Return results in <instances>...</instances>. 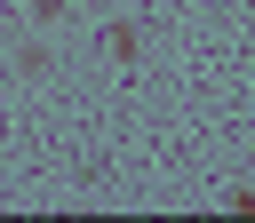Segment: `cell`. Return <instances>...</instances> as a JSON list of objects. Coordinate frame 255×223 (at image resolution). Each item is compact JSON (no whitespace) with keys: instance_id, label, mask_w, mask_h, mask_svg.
<instances>
[{"instance_id":"6da1fadb","label":"cell","mask_w":255,"mask_h":223,"mask_svg":"<svg viewBox=\"0 0 255 223\" xmlns=\"http://www.w3.org/2000/svg\"><path fill=\"white\" fill-rule=\"evenodd\" d=\"M104 48H112L120 64H135V48H143V40H135V24H112V32H104Z\"/></svg>"},{"instance_id":"7a4b0ae2","label":"cell","mask_w":255,"mask_h":223,"mask_svg":"<svg viewBox=\"0 0 255 223\" xmlns=\"http://www.w3.org/2000/svg\"><path fill=\"white\" fill-rule=\"evenodd\" d=\"M64 8H72V0H32V16H40V24H56Z\"/></svg>"}]
</instances>
